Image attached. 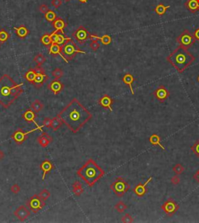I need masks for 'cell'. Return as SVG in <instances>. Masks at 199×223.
<instances>
[{"instance_id":"1","label":"cell","mask_w":199,"mask_h":223,"mask_svg":"<svg viewBox=\"0 0 199 223\" xmlns=\"http://www.w3.org/2000/svg\"><path fill=\"white\" fill-rule=\"evenodd\" d=\"M58 117L71 131L76 133L91 119L93 115L77 99L74 98L61 110Z\"/></svg>"},{"instance_id":"2","label":"cell","mask_w":199,"mask_h":223,"mask_svg":"<svg viewBox=\"0 0 199 223\" xmlns=\"http://www.w3.org/2000/svg\"><path fill=\"white\" fill-rule=\"evenodd\" d=\"M22 84H17L9 75L5 74L0 78V104L8 108L21 95L23 90Z\"/></svg>"},{"instance_id":"3","label":"cell","mask_w":199,"mask_h":223,"mask_svg":"<svg viewBox=\"0 0 199 223\" xmlns=\"http://www.w3.org/2000/svg\"><path fill=\"white\" fill-rule=\"evenodd\" d=\"M167 60L173 67L182 73L195 61V57L187 49L179 46L167 58Z\"/></svg>"},{"instance_id":"4","label":"cell","mask_w":199,"mask_h":223,"mask_svg":"<svg viewBox=\"0 0 199 223\" xmlns=\"http://www.w3.org/2000/svg\"><path fill=\"white\" fill-rule=\"evenodd\" d=\"M77 174L88 186L93 187L101 177H104L105 173L95 161L90 159L78 170Z\"/></svg>"},{"instance_id":"5","label":"cell","mask_w":199,"mask_h":223,"mask_svg":"<svg viewBox=\"0 0 199 223\" xmlns=\"http://www.w3.org/2000/svg\"><path fill=\"white\" fill-rule=\"evenodd\" d=\"M78 53L86 54V52L80 50L72 38H69L61 45V58L67 63H68L70 60L73 59L75 55Z\"/></svg>"},{"instance_id":"6","label":"cell","mask_w":199,"mask_h":223,"mask_svg":"<svg viewBox=\"0 0 199 223\" xmlns=\"http://www.w3.org/2000/svg\"><path fill=\"white\" fill-rule=\"evenodd\" d=\"M110 188L117 196L121 198L128 192L130 188V185L123 177H117L114 182L110 186Z\"/></svg>"},{"instance_id":"7","label":"cell","mask_w":199,"mask_h":223,"mask_svg":"<svg viewBox=\"0 0 199 223\" xmlns=\"http://www.w3.org/2000/svg\"><path fill=\"white\" fill-rule=\"evenodd\" d=\"M177 41L180 45V46L185 48V49H188L194 44H195L196 40L194 35L188 30H184L183 33L180 36H178V38H177Z\"/></svg>"},{"instance_id":"8","label":"cell","mask_w":199,"mask_h":223,"mask_svg":"<svg viewBox=\"0 0 199 223\" xmlns=\"http://www.w3.org/2000/svg\"><path fill=\"white\" fill-rule=\"evenodd\" d=\"M27 206L31 211L38 213L45 206V201L42 200L38 195H34L27 201Z\"/></svg>"},{"instance_id":"9","label":"cell","mask_w":199,"mask_h":223,"mask_svg":"<svg viewBox=\"0 0 199 223\" xmlns=\"http://www.w3.org/2000/svg\"><path fill=\"white\" fill-rule=\"evenodd\" d=\"M34 68L37 72V75L33 85L36 89H39V88L42 87L44 83L48 79V75L45 73V69L42 68L41 66L37 65Z\"/></svg>"},{"instance_id":"10","label":"cell","mask_w":199,"mask_h":223,"mask_svg":"<svg viewBox=\"0 0 199 223\" xmlns=\"http://www.w3.org/2000/svg\"><path fill=\"white\" fill-rule=\"evenodd\" d=\"M179 205L172 199L167 200L161 206V208L163 209V211L166 213L167 215L170 216V217L176 214L179 210Z\"/></svg>"},{"instance_id":"11","label":"cell","mask_w":199,"mask_h":223,"mask_svg":"<svg viewBox=\"0 0 199 223\" xmlns=\"http://www.w3.org/2000/svg\"><path fill=\"white\" fill-rule=\"evenodd\" d=\"M42 128H43V126H41V127H39V128L38 127L36 129H33V130H31V131H29V132H24L23 131V130H22V129H18V130H16V131H15L14 133L12 135L11 138L14 140V141L16 143V144L21 145L24 142V141H25L26 139H27V136L30 133L33 132L34 131H37L38 129L42 130Z\"/></svg>"},{"instance_id":"12","label":"cell","mask_w":199,"mask_h":223,"mask_svg":"<svg viewBox=\"0 0 199 223\" xmlns=\"http://www.w3.org/2000/svg\"><path fill=\"white\" fill-rule=\"evenodd\" d=\"M90 34L86 28H84L83 27H79V28L75 31V32L72 34V37L75 38L76 41L79 42V44L84 43L86 40L90 38Z\"/></svg>"},{"instance_id":"13","label":"cell","mask_w":199,"mask_h":223,"mask_svg":"<svg viewBox=\"0 0 199 223\" xmlns=\"http://www.w3.org/2000/svg\"><path fill=\"white\" fill-rule=\"evenodd\" d=\"M31 209L27 206L21 205L15 210L13 215L18 218L20 221H24L31 216Z\"/></svg>"},{"instance_id":"14","label":"cell","mask_w":199,"mask_h":223,"mask_svg":"<svg viewBox=\"0 0 199 223\" xmlns=\"http://www.w3.org/2000/svg\"><path fill=\"white\" fill-rule=\"evenodd\" d=\"M154 96L160 102H164L170 96V92L164 86H160L154 91Z\"/></svg>"},{"instance_id":"15","label":"cell","mask_w":199,"mask_h":223,"mask_svg":"<svg viewBox=\"0 0 199 223\" xmlns=\"http://www.w3.org/2000/svg\"><path fill=\"white\" fill-rule=\"evenodd\" d=\"M153 180V177H151L146 180V182H145L144 184H138V185L134 188L133 191L135 195H137L139 198H142V197L145 196V195L148 192V188L147 185L149 183L151 182V180Z\"/></svg>"},{"instance_id":"16","label":"cell","mask_w":199,"mask_h":223,"mask_svg":"<svg viewBox=\"0 0 199 223\" xmlns=\"http://www.w3.org/2000/svg\"><path fill=\"white\" fill-rule=\"evenodd\" d=\"M64 88V85L59 79H54L51 82V83L48 85V89H50L52 93L55 95H57Z\"/></svg>"},{"instance_id":"17","label":"cell","mask_w":199,"mask_h":223,"mask_svg":"<svg viewBox=\"0 0 199 223\" xmlns=\"http://www.w3.org/2000/svg\"><path fill=\"white\" fill-rule=\"evenodd\" d=\"M51 35V41H52V43H56L58 45H63V44L65 43V41L69 39L70 38H67L65 37L64 34H59V32H58V31H54V32L52 33Z\"/></svg>"},{"instance_id":"18","label":"cell","mask_w":199,"mask_h":223,"mask_svg":"<svg viewBox=\"0 0 199 223\" xmlns=\"http://www.w3.org/2000/svg\"><path fill=\"white\" fill-rule=\"evenodd\" d=\"M114 103L113 99L111 98V96L108 95H104L103 97H101L99 100V104L102 107L105 108V109H108L110 111H113V108H112V104Z\"/></svg>"},{"instance_id":"19","label":"cell","mask_w":199,"mask_h":223,"mask_svg":"<svg viewBox=\"0 0 199 223\" xmlns=\"http://www.w3.org/2000/svg\"><path fill=\"white\" fill-rule=\"evenodd\" d=\"M52 137L50 135L47 134L45 132H43L39 137L38 138V141L39 145L43 148H46L48 146V145L52 141Z\"/></svg>"},{"instance_id":"20","label":"cell","mask_w":199,"mask_h":223,"mask_svg":"<svg viewBox=\"0 0 199 223\" xmlns=\"http://www.w3.org/2000/svg\"><path fill=\"white\" fill-rule=\"evenodd\" d=\"M40 168L43 171L42 180H45V176L54 169V166L52 164V162L49 160H45L41 162V164L40 165Z\"/></svg>"},{"instance_id":"21","label":"cell","mask_w":199,"mask_h":223,"mask_svg":"<svg viewBox=\"0 0 199 223\" xmlns=\"http://www.w3.org/2000/svg\"><path fill=\"white\" fill-rule=\"evenodd\" d=\"M184 5L192 13H195L199 11V0H187Z\"/></svg>"},{"instance_id":"22","label":"cell","mask_w":199,"mask_h":223,"mask_svg":"<svg viewBox=\"0 0 199 223\" xmlns=\"http://www.w3.org/2000/svg\"><path fill=\"white\" fill-rule=\"evenodd\" d=\"M52 23V26L55 28V31L58 32H61V34L65 35V32L63 31L64 28L67 27V24L65 23V22L60 17H57L55 20Z\"/></svg>"},{"instance_id":"23","label":"cell","mask_w":199,"mask_h":223,"mask_svg":"<svg viewBox=\"0 0 199 223\" xmlns=\"http://www.w3.org/2000/svg\"><path fill=\"white\" fill-rule=\"evenodd\" d=\"M22 118H23V119L25 120L26 121H27V122H34V123L38 127V124H37V122L35 121L36 114H35V112H34L32 109L27 110V111H25V112L23 114V115H22Z\"/></svg>"},{"instance_id":"24","label":"cell","mask_w":199,"mask_h":223,"mask_svg":"<svg viewBox=\"0 0 199 223\" xmlns=\"http://www.w3.org/2000/svg\"><path fill=\"white\" fill-rule=\"evenodd\" d=\"M134 80H135V79L134 78V76H133V75L130 73H126L125 75L123 76V78H122V81H123V82L129 86L130 89H131V94L132 95L134 94V89H133V88H132V84H133V82H134Z\"/></svg>"},{"instance_id":"25","label":"cell","mask_w":199,"mask_h":223,"mask_svg":"<svg viewBox=\"0 0 199 223\" xmlns=\"http://www.w3.org/2000/svg\"><path fill=\"white\" fill-rule=\"evenodd\" d=\"M13 29L16 31V35L20 38H25L30 34V31L23 25L20 26V27H13Z\"/></svg>"},{"instance_id":"26","label":"cell","mask_w":199,"mask_h":223,"mask_svg":"<svg viewBox=\"0 0 199 223\" xmlns=\"http://www.w3.org/2000/svg\"><path fill=\"white\" fill-rule=\"evenodd\" d=\"M72 192L74 193V195H75V196L79 197L82 194H83V191H84V190H83V185H82V184H81L79 181H78V180L75 181V182L72 184Z\"/></svg>"},{"instance_id":"27","label":"cell","mask_w":199,"mask_h":223,"mask_svg":"<svg viewBox=\"0 0 199 223\" xmlns=\"http://www.w3.org/2000/svg\"><path fill=\"white\" fill-rule=\"evenodd\" d=\"M149 142H150L152 145H158V146H160L162 149L166 151L165 147L163 146V145L161 144V138H160V135H156V134L152 135L149 137Z\"/></svg>"},{"instance_id":"28","label":"cell","mask_w":199,"mask_h":223,"mask_svg":"<svg viewBox=\"0 0 199 223\" xmlns=\"http://www.w3.org/2000/svg\"><path fill=\"white\" fill-rule=\"evenodd\" d=\"M49 54L50 55H59L61 57V45L56 43H52L49 48Z\"/></svg>"},{"instance_id":"29","label":"cell","mask_w":199,"mask_h":223,"mask_svg":"<svg viewBox=\"0 0 199 223\" xmlns=\"http://www.w3.org/2000/svg\"><path fill=\"white\" fill-rule=\"evenodd\" d=\"M170 7H171L170 5H165L162 3H160L156 6V8L154 9V12L158 16H163Z\"/></svg>"},{"instance_id":"30","label":"cell","mask_w":199,"mask_h":223,"mask_svg":"<svg viewBox=\"0 0 199 223\" xmlns=\"http://www.w3.org/2000/svg\"><path fill=\"white\" fill-rule=\"evenodd\" d=\"M37 75V72L35 70V68H31V69L29 70L27 73L24 75V78L28 81L30 83L33 84L34 83V80H35V78H36Z\"/></svg>"},{"instance_id":"31","label":"cell","mask_w":199,"mask_h":223,"mask_svg":"<svg viewBox=\"0 0 199 223\" xmlns=\"http://www.w3.org/2000/svg\"><path fill=\"white\" fill-rule=\"evenodd\" d=\"M63 122L61 120V118L59 117H55L52 119V121H51V129L55 131H56L57 130L60 128L61 127V125H62Z\"/></svg>"},{"instance_id":"32","label":"cell","mask_w":199,"mask_h":223,"mask_svg":"<svg viewBox=\"0 0 199 223\" xmlns=\"http://www.w3.org/2000/svg\"><path fill=\"white\" fill-rule=\"evenodd\" d=\"M31 107L35 113H39L44 108V104L39 100H36L33 102Z\"/></svg>"},{"instance_id":"33","label":"cell","mask_w":199,"mask_h":223,"mask_svg":"<svg viewBox=\"0 0 199 223\" xmlns=\"http://www.w3.org/2000/svg\"><path fill=\"white\" fill-rule=\"evenodd\" d=\"M45 15V19H46L47 21L50 22V23H53V22L57 19V15H56V13H55L53 10H51V9H49Z\"/></svg>"},{"instance_id":"34","label":"cell","mask_w":199,"mask_h":223,"mask_svg":"<svg viewBox=\"0 0 199 223\" xmlns=\"http://www.w3.org/2000/svg\"><path fill=\"white\" fill-rule=\"evenodd\" d=\"M34 61L37 63V65L38 66H41L42 65L45 64V62H46V58L44 56V55L42 54H38L34 58Z\"/></svg>"},{"instance_id":"35","label":"cell","mask_w":199,"mask_h":223,"mask_svg":"<svg viewBox=\"0 0 199 223\" xmlns=\"http://www.w3.org/2000/svg\"><path fill=\"white\" fill-rule=\"evenodd\" d=\"M114 208L116 209L117 211H118V212L123 213L124 211H125L126 209L128 208V206L126 205L124 203V202L121 201L118 202V203H117L116 205H115Z\"/></svg>"},{"instance_id":"36","label":"cell","mask_w":199,"mask_h":223,"mask_svg":"<svg viewBox=\"0 0 199 223\" xmlns=\"http://www.w3.org/2000/svg\"><path fill=\"white\" fill-rule=\"evenodd\" d=\"M40 41H41V42L44 45H45V46H48V45H51L52 44L51 35H49V34H44L41 38Z\"/></svg>"},{"instance_id":"37","label":"cell","mask_w":199,"mask_h":223,"mask_svg":"<svg viewBox=\"0 0 199 223\" xmlns=\"http://www.w3.org/2000/svg\"><path fill=\"white\" fill-rule=\"evenodd\" d=\"M99 40L101 41V43L104 45H109L112 41V38L110 35L105 34V35L102 36V37H99Z\"/></svg>"},{"instance_id":"38","label":"cell","mask_w":199,"mask_h":223,"mask_svg":"<svg viewBox=\"0 0 199 223\" xmlns=\"http://www.w3.org/2000/svg\"><path fill=\"white\" fill-rule=\"evenodd\" d=\"M38 195H39V197L41 198L42 200L46 201V200H48L49 198H50L51 193L48 190L44 189V190H42V191H41L39 194H38Z\"/></svg>"},{"instance_id":"39","label":"cell","mask_w":199,"mask_h":223,"mask_svg":"<svg viewBox=\"0 0 199 223\" xmlns=\"http://www.w3.org/2000/svg\"><path fill=\"white\" fill-rule=\"evenodd\" d=\"M9 38V34L7 31H5V30H1L0 31V42L1 43H4L5 41H7Z\"/></svg>"},{"instance_id":"40","label":"cell","mask_w":199,"mask_h":223,"mask_svg":"<svg viewBox=\"0 0 199 223\" xmlns=\"http://www.w3.org/2000/svg\"><path fill=\"white\" fill-rule=\"evenodd\" d=\"M173 171L176 173V175H181V173H183V172L184 171V167L181 164L177 163L173 167Z\"/></svg>"},{"instance_id":"41","label":"cell","mask_w":199,"mask_h":223,"mask_svg":"<svg viewBox=\"0 0 199 223\" xmlns=\"http://www.w3.org/2000/svg\"><path fill=\"white\" fill-rule=\"evenodd\" d=\"M63 74H64L63 71L59 68H56L55 69L51 72V75L57 79H59L60 78H61L63 76Z\"/></svg>"},{"instance_id":"42","label":"cell","mask_w":199,"mask_h":223,"mask_svg":"<svg viewBox=\"0 0 199 223\" xmlns=\"http://www.w3.org/2000/svg\"><path fill=\"white\" fill-rule=\"evenodd\" d=\"M191 148L192 152L195 154L196 156L199 158V139L191 147Z\"/></svg>"},{"instance_id":"43","label":"cell","mask_w":199,"mask_h":223,"mask_svg":"<svg viewBox=\"0 0 199 223\" xmlns=\"http://www.w3.org/2000/svg\"><path fill=\"white\" fill-rule=\"evenodd\" d=\"M121 221L124 223H131L133 222L134 220H133V218L131 216V215L127 213V214L124 215L121 218Z\"/></svg>"},{"instance_id":"44","label":"cell","mask_w":199,"mask_h":223,"mask_svg":"<svg viewBox=\"0 0 199 223\" xmlns=\"http://www.w3.org/2000/svg\"><path fill=\"white\" fill-rule=\"evenodd\" d=\"M100 46H101V44H100V42L98 41H92L91 43L90 44V48H91L93 52H96L97 50H98Z\"/></svg>"},{"instance_id":"45","label":"cell","mask_w":199,"mask_h":223,"mask_svg":"<svg viewBox=\"0 0 199 223\" xmlns=\"http://www.w3.org/2000/svg\"><path fill=\"white\" fill-rule=\"evenodd\" d=\"M10 191L11 192L15 194V195H17V194H19L20 192V187L17 184H15L11 186Z\"/></svg>"},{"instance_id":"46","label":"cell","mask_w":199,"mask_h":223,"mask_svg":"<svg viewBox=\"0 0 199 223\" xmlns=\"http://www.w3.org/2000/svg\"><path fill=\"white\" fill-rule=\"evenodd\" d=\"M51 121H52V119H51V118H45L42 126H43V127H46V128H51Z\"/></svg>"},{"instance_id":"47","label":"cell","mask_w":199,"mask_h":223,"mask_svg":"<svg viewBox=\"0 0 199 223\" xmlns=\"http://www.w3.org/2000/svg\"><path fill=\"white\" fill-rule=\"evenodd\" d=\"M62 4V0H51V5L55 9L59 8Z\"/></svg>"},{"instance_id":"48","label":"cell","mask_w":199,"mask_h":223,"mask_svg":"<svg viewBox=\"0 0 199 223\" xmlns=\"http://www.w3.org/2000/svg\"><path fill=\"white\" fill-rule=\"evenodd\" d=\"M39 10L41 13L45 14V13H46L49 10V8H48V6L47 5H45V4H42V5H41L39 6Z\"/></svg>"},{"instance_id":"49","label":"cell","mask_w":199,"mask_h":223,"mask_svg":"<svg viewBox=\"0 0 199 223\" xmlns=\"http://www.w3.org/2000/svg\"><path fill=\"white\" fill-rule=\"evenodd\" d=\"M180 182H181V179L178 177V175L174 176V177L171 178V183H172L173 184H174V185H177V184H180Z\"/></svg>"},{"instance_id":"50","label":"cell","mask_w":199,"mask_h":223,"mask_svg":"<svg viewBox=\"0 0 199 223\" xmlns=\"http://www.w3.org/2000/svg\"><path fill=\"white\" fill-rule=\"evenodd\" d=\"M193 35H194V38H195L196 41H199V27L197 29V30H195V31L194 32Z\"/></svg>"},{"instance_id":"51","label":"cell","mask_w":199,"mask_h":223,"mask_svg":"<svg viewBox=\"0 0 199 223\" xmlns=\"http://www.w3.org/2000/svg\"><path fill=\"white\" fill-rule=\"evenodd\" d=\"M90 39L92 41H98V40H99V37H98V36L94 35V34H90Z\"/></svg>"},{"instance_id":"52","label":"cell","mask_w":199,"mask_h":223,"mask_svg":"<svg viewBox=\"0 0 199 223\" xmlns=\"http://www.w3.org/2000/svg\"><path fill=\"white\" fill-rule=\"evenodd\" d=\"M194 179L196 180V182L199 184V170L194 174Z\"/></svg>"},{"instance_id":"53","label":"cell","mask_w":199,"mask_h":223,"mask_svg":"<svg viewBox=\"0 0 199 223\" xmlns=\"http://www.w3.org/2000/svg\"><path fill=\"white\" fill-rule=\"evenodd\" d=\"M4 155H4V153H3V152H2V151L1 149H0V161L2 160V159H3Z\"/></svg>"},{"instance_id":"54","label":"cell","mask_w":199,"mask_h":223,"mask_svg":"<svg viewBox=\"0 0 199 223\" xmlns=\"http://www.w3.org/2000/svg\"><path fill=\"white\" fill-rule=\"evenodd\" d=\"M78 1L82 2V3H86V2H88V0H78Z\"/></svg>"},{"instance_id":"55","label":"cell","mask_w":199,"mask_h":223,"mask_svg":"<svg viewBox=\"0 0 199 223\" xmlns=\"http://www.w3.org/2000/svg\"><path fill=\"white\" fill-rule=\"evenodd\" d=\"M63 1H64L65 2H70L71 0H63Z\"/></svg>"},{"instance_id":"56","label":"cell","mask_w":199,"mask_h":223,"mask_svg":"<svg viewBox=\"0 0 199 223\" xmlns=\"http://www.w3.org/2000/svg\"><path fill=\"white\" fill-rule=\"evenodd\" d=\"M197 82H199V75H198V77H197Z\"/></svg>"},{"instance_id":"57","label":"cell","mask_w":199,"mask_h":223,"mask_svg":"<svg viewBox=\"0 0 199 223\" xmlns=\"http://www.w3.org/2000/svg\"><path fill=\"white\" fill-rule=\"evenodd\" d=\"M0 48H1V42H0Z\"/></svg>"}]
</instances>
